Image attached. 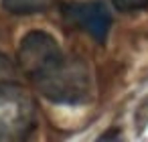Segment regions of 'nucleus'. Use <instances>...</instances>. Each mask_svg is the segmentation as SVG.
<instances>
[{
    "mask_svg": "<svg viewBox=\"0 0 148 142\" xmlns=\"http://www.w3.org/2000/svg\"><path fill=\"white\" fill-rule=\"evenodd\" d=\"M16 63L33 87L53 104L81 106L93 95V81L85 61L65 53L47 31L35 29L21 39Z\"/></svg>",
    "mask_w": 148,
    "mask_h": 142,
    "instance_id": "1",
    "label": "nucleus"
},
{
    "mask_svg": "<svg viewBox=\"0 0 148 142\" xmlns=\"http://www.w3.org/2000/svg\"><path fill=\"white\" fill-rule=\"evenodd\" d=\"M39 124V108L21 83L0 81V142H25Z\"/></svg>",
    "mask_w": 148,
    "mask_h": 142,
    "instance_id": "2",
    "label": "nucleus"
},
{
    "mask_svg": "<svg viewBox=\"0 0 148 142\" xmlns=\"http://www.w3.org/2000/svg\"><path fill=\"white\" fill-rule=\"evenodd\" d=\"M61 16L75 29L87 33L95 43L103 45L112 29V12L101 0L67 2L61 6Z\"/></svg>",
    "mask_w": 148,
    "mask_h": 142,
    "instance_id": "3",
    "label": "nucleus"
},
{
    "mask_svg": "<svg viewBox=\"0 0 148 142\" xmlns=\"http://www.w3.org/2000/svg\"><path fill=\"white\" fill-rule=\"evenodd\" d=\"M51 0H2V6L10 12V14H37L43 12L45 8H49Z\"/></svg>",
    "mask_w": 148,
    "mask_h": 142,
    "instance_id": "4",
    "label": "nucleus"
},
{
    "mask_svg": "<svg viewBox=\"0 0 148 142\" xmlns=\"http://www.w3.org/2000/svg\"><path fill=\"white\" fill-rule=\"evenodd\" d=\"M112 6L118 12H140L148 8V0H112Z\"/></svg>",
    "mask_w": 148,
    "mask_h": 142,
    "instance_id": "5",
    "label": "nucleus"
},
{
    "mask_svg": "<svg viewBox=\"0 0 148 142\" xmlns=\"http://www.w3.org/2000/svg\"><path fill=\"white\" fill-rule=\"evenodd\" d=\"M16 71H21L18 63H14L4 53H0V81H12L14 75H16Z\"/></svg>",
    "mask_w": 148,
    "mask_h": 142,
    "instance_id": "6",
    "label": "nucleus"
}]
</instances>
